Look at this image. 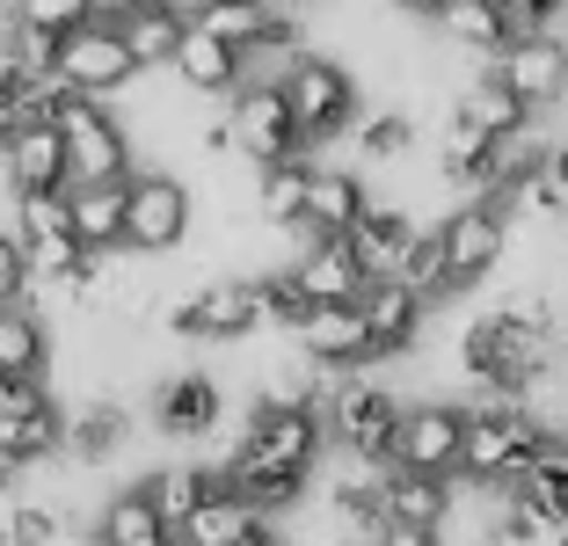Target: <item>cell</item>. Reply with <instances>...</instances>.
I'll list each match as a JSON object with an SVG mask.
<instances>
[{
	"label": "cell",
	"mask_w": 568,
	"mask_h": 546,
	"mask_svg": "<svg viewBox=\"0 0 568 546\" xmlns=\"http://www.w3.org/2000/svg\"><path fill=\"white\" fill-rule=\"evenodd\" d=\"M0 168H8V190H67V139L51 117H22L8 146H0Z\"/></svg>",
	"instance_id": "cell-14"
},
{
	"label": "cell",
	"mask_w": 568,
	"mask_h": 546,
	"mask_svg": "<svg viewBox=\"0 0 568 546\" xmlns=\"http://www.w3.org/2000/svg\"><path fill=\"white\" fill-rule=\"evenodd\" d=\"M59 139H67V175L73 182H110V175H132L139 153H132V132H124V117L95 95H67L59 102Z\"/></svg>",
	"instance_id": "cell-6"
},
{
	"label": "cell",
	"mask_w": 568,
	"mask_h": 546,
	"mask_svg": "<svg viewBox=\"0 0 568 546\" xmlns=\"http://www.w3.org/2000/svg\"><path fill=\"white\" fill-rule=\"evenodd\" d=\"M452 110H459V117H474V124H481V132H496V139H503V132H525V124H539V117L518 102V88H510V81H496V73L467 81L459 95H452Z\"/></svg>",
	"instance_id": "cell-29"
},
{
	"label": "cell",
	"mask_w": 568,
	"mask_h": 546,
	"mask_svg": "<svg viewBox=\"0 0 568 546\" xmlns=\"http://www.w3.org/2000/svg\"><path fill=\"white\" fill-rule=\"evenodd\" d=\"M124 437H132V415L118 408V394H95L88 408H67V459H73V466L118 459Z\"/></svg>",
	"instance_id": "cell-21"
},
{
	"label": "cell",
	"mask_w": 568,
	"mask_h": 546,
	"mask_svg": "<svg viewBox=\"0 0 568 546\" xmlns=\"http://www.w3.org/2000/svg\"><path fill=\"white\" fill-rule=\"evenodd\" d=\"M568 0H503V22H510V37H547L561 30Z\"/></svg>",
	"instance_id": "cell-35"
},
{
	"label": "cell",
	"mask_w": 568,
	"mask_h": 546,
	"mask_svg": "<svg viewBox=\"0 0 568 546\" xmlns=\"http://www.w3.org/2000/svg\"><path fill=\"white\" fill-rule=\"evenodd\" d=\"M292 343H300L314 364H328L335 380H343V372H372V364H386L379 343H372V328H365V306H357V299L306 306V321L292 328Z\"/></svg>",
	"instance_id": "cell-10"
},
{
	"label": "cell",
	"mask_w": 568,
	"mask_h": 546,
	"mask_svg": "<svg viewBox=\"0 0 568 546\" xmlns=\"http://www.w3.org/2000/svg\"><path fill=\"white\" fill-rule=\"evenodd\" d=\"M51 364V328L30 299L0 306V380H44Z\"/></svg>",
	"instance_id": "cell-24"
},
{
	"label": "cell",
	"mask_w": 568,
	"mask_h": 546,
	"mask_svg": "<svg viewBox=\"0 0 568 546\" xmlns=\"http://www.w3.org/2000/svg\"><path fill=\"white\" fill-rule=\"evenodd\" d=\"M16 124H22V117H16V102L0 95V146H8V132H16Z\"/></svg>",
	"instance_id": "cell-41"
},
{
	"label": "cell",
	"mask_w": 568,
	"mask_h": 546,
	"mask_svg": "<svg viewBox=\"0 0 568 546\" xmlns=\"http://www.w3.org/2000/svg\"><path fill=\"white\" fill-rule=\"evenodd\" d=\"M226 124H234V153L255 161V168L300 161V153H306V132H300V117L284 110L277 81H241L234 95H226Z\"/></svg>",
	"instance_id": "cell-8"
},
{
	"label": "cell",
	"mask_w": 568,
	"mask_h": 546,
	"mask_svg": "<svg viewBox=\"0 0 568 546\" xmlns=\"http://www.w3.org/2000/svg\"><path fill=\"white\" fill-rule=\"evenodd\" d=\"M394 277H402L408 292H423L430 306H437V299H452V277H445V233H437V226H416V241L402 249Z\"/></svg>",
	"instance_id": "cell-32"
},
{
	"label": "cell",
	"mask_w": 568,
	"mask_h": 546,
	"mask_svg": "<svg viewBox=\"0 0 568 546\" xmlns=\"http://www.w3.org/2000/svg\"><path fill=\"white\" fill-rule=\"evenodd\" d=\"M168 328L183 343H248L263 335V292H255L248 270H226V277H204L183 306H168Z\"/></svg>",
	"instance_id": "cell-4"
},
{
	"label": "cell",
	"mask_w": 568,
	"mask_h": 546,
	"mask_svg": "<svg viewBox=\"0 0 568 546\" xmlns=\"http://www.w3.org/2000/svg\"><path fill=\"white\" fill-rule=\"evenodd\" d=\"M452 503H459V481H452V474H416V466H394V459H386V525L445 532Z\"/></svg>",
	"instance_id": "cell-18"
},
{
	"label": "cell",
	"mask_w": 568,
	"mask_h": 546,
	"mask_svg": "<svg viewBox=\"0 0 568 546\" xmlns=\"http://www.w3.org/2000/svg\"><path fill=\"white\" fill-rule=\"evenodd\" d=\"M408 241H416V212H408V204H379L372 198L365 219L351 226V249H357V263H365L372 277H394V263H402Z\"/></svg>",
	"instance_id": "cell-22"
},
{
	"label": "cell",
	"mask_w": 568,
	"mask_h": 546,
	"mask_svg": "<svg viewBox=\"0 0 568 546\" xmlns=\"http://www.w3.org/2000/svg\"><path fill=\"white\" fill-rule=\"evenodd\" d=\"M168 532V517L153 510L146 488H118V496L95 503V525H88V539L95 546H153Z\"/></svg>",
	"instance_id": "cell-25"
},
{
	"label": "cell",
	"mask_w": 568,
	"mask_h": 546,
	"mask_svg": "<svg viewBox=\"0 0 568 546\" xmlns=\"http://www.w3.org/2000/svg\"><path fill=\"white\" fill-rule=\"evenodd\" d=\"M277 8H292V16H300V8H314V0H277Z\"/></svg>",
	"instance_id": "cell-43"
},
{
	"label": "cell",
	"mask_w": 568,
	"mask_h": 546,
	"mask_svg": "<svg viewBox=\"0 0 568 546\" xmlns=\"http://www.w3.org/2000/svg\"><path fill=\"white\" fill-rule=\"evenodd\" d=\"M124 198H132V175L67 182V219H73V233H81V249H88V255L124 249Z\"/></svg>",
	"instance_id": "cell-16"
},
{
	"label": "cell",
	"mask_w": 568,
	"mask_h": 546,
	"mask_svg": "<svg viewBox=\"0 0 568 546\" xmlns=\"http://www.w3.org/2000/svg\"><path fill=\"white\" fill-rule=\"evenodd\" d=\"M306 182H314V161H270L255 168V219L277 233H300V212H306Z\"/></svg>",
	"instance_id": "cell-27"
},
{
	"label": "cell",
	"mask_w": 568,
	"mask_h": 546,
	"mask_svg": "<svg viewBox=\"0 0 568 546\" xmlns=\"http://www.w3.org/2000/svg\"><path fill=\"white\" fill-rule=\"evenodd\" d=\"M357 306H365V328H372V343H379V357H408V350L423 343L430 299L408 292L402 277H372L365 292H357Z\"/></svg>",
	"instance_id": "cell-15"
},
{
	"label": "cell",
	"mask_w": 568,
	"mask_h": 546,
	"mask_svg": "<svg viewBox=\"0 0 568 546\" xmlns=\"http://www.w3.org/2000/svg\"><path fill=\"white\" fill-rule=\"evenodd\" d=\"M539 408L532 401H467V431H459V488H503L510 466L539 445Z\"/></svg>",
	"instance_id": "cell-1"
},
{
	"label": "cell",
	"mask_w": 568,
	"mask_h": 546,
	"mask_svg": "<svg viewBox=\"0 0 568 546\" xmlns=\"http://www.w3.org/2000/svg\"><path fill=\"white\" fill-rule=\"evenodd\" d=\"M372 190L357 168H314V182H306V212H300V233L314 241V233H351L357 219H365Z\"/></svg>",
	"instance_id": "cell-20"
},
{
	"label": "cell",
	"mask_w": 568,
	"mask_h": 546,
	"mask_svg": "<svg viewBox=\"0 0 568 546\" xmlns=\"http://www.w3.org/2000/svg\"><path fill=\"white\" fill-rule=\"evenodd\" d=\"M408 401L394 386L365 380V372H343L321 401V431H328V452H351V459H394V431H402Z\"/></svg>",
	"instance_id": "cell-3"
},
{
	"label": "cell",
	"mask_w": 568,
	"mask_h": 546,
	"mask_svg": "<svg viewBox=\"0 0 568 546\" xmlns=\"http://www.w3.org/2000/svg\"><path fill=\"white\" fill-rule=\"evenodd\" d=\"M59 73H67V88L110 102L139 81V59H132V44H124V30H110V22H73V30L59 37Z\"/></svg>",
	"instance_id": "cell-9"
},
{
	"label": "cell",
	"mask_w": 568,
	"mask_h": 546,
	"mask_svg": "<svg viewBox=\"0 0 568 546\" xmlns=\"http://www.w3.org/2000/svg\"><path fill=\"white\" fill-rule=\"evenodd\" d=\"M197 226V198L183 175L168 168H132V198H124V249L132 255H175Z\"/></svg>",
	"instance_id": "cell-5"
},
{
	"label": "cell",
	"mask_w": 568,
	"mask_h": 546,
	"mask_svg": "<svg viewBox=\"0 0 568 546\" xmlns=\"http://www.w3.org/2000/svg\"><path fill=\"white\" fill-rule=\"evenodd\" d=\"M437 30H445L459 51H474V59H496V51L510 44L503 0H445V16H437Z\"/></svg>",
	"instance_id": "cell-28"
},
{
	"label": "cell",
	"mask_w": 568,
	"mask_h": 546,
	"mask_svg": "<svg viewBox=\"0 0 568 546\" xmlns=\"http://www.w3.org/2000/svg\"><path fill=\"white\" fill-rule=\"evenodd\" d=\"M81 8H88V22H110V30H124V22H132L146 0H81Z\"/></svg>",
	"instance_id": "cell-39"
},
{
	"label": "cell",
	"mask_w": 568,
	"mask_h": 546,
	"mask_svg": "<svg viewBox=\"0 0 568 546\" xmlns=\"http://www.w3.org/2000/svg\"><path fill=\"white\" fill-rule=\"evenodd\" d=\"M183 30H190V8H183V0H146V8L124 22V44H132L139 73L175 67V44H183Z\"/></svg>",
	"instance_id": "cell-26"
},
{
	"label": "cell",
	"mask_w": 568,
	"mask_h": 546,
	"mask_svg": "<svg viewBox=\"0 0 568 546\" xmlns=\"http://www.w3.org/2000/svg\"><path fill=\"white\" fill-rule=\"evenodd\" d=\"M219 481H226L219 466H153V474L139 481V488L153 496V510L168 517V532H175V525H183V517H190V510H197V503L219 488Z\"/></svg>",
	"instance_id": "cell-30"
},
{
	"label": "cell",
	"mask_w": 568,
	"mask_h": 546,
	"mask_svg": "<svg viewBox=\"0 0 568 546\" xmlns=\"http://www.w3.org/2000/svg\"><path fill=\"white\" fill-rule=\"evenodd\" d=\"M357 153H365V161H402L408 146H416V117L402 110V102H386V110H365L357 117Z\"/></svg>",
	"instance_id": "cell-33"
},
{
	"label": "cell",
	"mask_w": 568,
	"mask_h": 546,
	"mask_svg": "<svg viewBox=\"0 0 568 546\" xmlns=\"http://www.w3.org/2000/svg\"><path fill=\"white\" fill-rule=\"evenodd\" d=\"M365 546H445V532H423V525H379Z\"/></svg>",
	"instance_id": "cell-38"
},
{
	"label": "cell",
	"mask_w": 568,
	"mask_h": 546,
	"mask_svg": "<svg viewBox=\"0 0 568 546\" xmlns=\"http://www.w3.org/2000/svg\"><path fill=\"white\" fill-rule=\"evenodd\" d=\"M30 255H22L16 233H0V306H16V299H30Z\"/></svg>",
	"instance_id": "cell-37"
},
{
	"label": "cell",
	"mask_w": 568,
	"mask_h": 546,
	"mask_svg": "<svg viewBox=\"0 0 568 546\" xmlns=\"http://www.w3.org/2000/svg\"><path fill=\"white\" fill-rule=\"evenodd\" d=\"M292 270H300V284H306L314 306H328V299H357L372 284V270L357 263V249H351V233H314Z\"/></svg>",
	"instance_id": "cell-17"
},
{
	"label": "cell",
	"mask_w": 568,
	"mask_h": 546,
	"mask_svg": "<svg viewBox=\"0 0 568 546\" xmlns=\"http://www.w3.org/2000/svg\"><path fill=\"white\" fill-rule=\"evenodd\" d=\"M284 110L300 117L306 132V153L328 146V139H351L357 117H365V95H357V73L343 67V59H328V51H300L292 67H284Z\"/></svg>",
	"instance_id": "cell-2"
},
{
	"label": "cell",
	"mask_w": 568,
	"mask_h": 546,
	"mask_svg": "<svg viewBox=\"0 0 568 546\" xmlns=\"http://www.w3.org/2000/svg\"><path fill=\"white\" fill-rule=\"evenodd\" d=\"M8 16H16V22H37V30H51V37H67L73 22H88V8H81V0H16Z\"/></svg>",
	"instance_id": "cell-36"
},
{
	"label": "cell",
	"mask_w": 568,
	"mask_h": 546,
	"mask_svg": "<svg viewBox=\"0 0 568 546\" xmlns=\"http://www.w3.org/2000/svg\"><path fill=\"white\" fill-rule=\"evenodd\" d=\"M153 546H183V532H161V539H153Z\"/></svg>",
	"instance_id": "cell-42"
},
{
	"label": "cell",
	"mask_w": 568,
	"mask_h": 546,
	"mask_svg": "<svg viewBox=\"0 0 568 546\" xmlns=\"http://www.w3.org/2000/svg\"><path fill=\"white\" fill-rule=\"evenodd\" d=\"M277 16H284L277 0H190V22L212 30V37H226V44H241V51H248Z\"/></svg>",
	"instance_id": "cell-31"
},
{
	"label": "cell",
	"mask_w": 568,
	"mask_h": 546,
	"mask_svg": "<svg viewBox=\"0 0 568 546\" xmlns=\"http://www.w3.org/2000/svg\"><path fill=\"white\" fill-rule=\"evenodd\" d=\"M488 73L518 88V102L532 117H547L554 102H568V37L561 30H547V37H510V44L488 59Z\"/></svg>",
	"instance_id": "cell-11"
},
{
	"label": "cell",
	"mask_w": 568,
	"mask_h": 546,
	"mask_svg": "<svg viewBox=\"0 0 568 546\" xmlns=\"http://www.w3.org/2000/svg\"><path fill=\"white\" fill-rule=\"evenodd\" d=\"M226 423V386L212 372H168L153 386V431L161 437H212Z\"/></svg>",
	"instance_id": "cell-13"
},
{
	"label": "cell",
	"mask_w": 568,
	"mask_h": 546,
	"mask_svg": "<svg viewBox=\"0 0 568 546\" xmlns=\"http://www.w3.org/2000/svg\"><path fill=\"white\" fill-rule=\"evenodd\" d=\"M437 233H445V277H452V299L474 292V284H481L488 270L510 255V212H503L496 198L452 204V212L437 219Z\"/></svg>",
	"instance_id": "cell-7"
},
{
	"label": "cell",
	"mask_w": 568,
	"mask_h": 546,
	"mask_svg": "<svg viewBox=\"0 0 568 546\" xmlns=\"http://www.w3.org/2000/svg\"><path fill=\"white\" fill-rule=\"evenodd\" d=\"M255 292H263V321H270V328H284V335L300 328V321H306V306H314L292 263H277V270H255Z\"/></svg>",
	"instance_id": "cell-34"
},
{
	"label": "cell",
	"mask_w": 568,
	"mask_h": 546,
	"mask_svg": "<svg viewBox=\"0 0 568 546\" xmlns=\"http://www.w3.org/2000/svg\"><path fill=\"white\" fill-rule=\"evenodd\" d=\"M496 496H510V503H568V437L539 431V445L510 466V481H503Z\"/></svg>",
	"instance_id": "cell-23"
},
{
	"label": "cell",
	"mask_w": 568,
	"mask_h": 546,
	"mask_svg": "<svg viewBox=\"0 0 568 546\" xmlns=\"http://www.w3.org/2000/svg\"><path fill=\"white\" fill-rule=\"evenodd\" d=\"M168 73H175L190 95H234V88L248 81V67H241V44L197 30V22L183 30V44H175V67H168Z\"/></svg>",
	"instance_id": "cell-19"
},
{
	"label": "cell",
	"mask_w": 568,
	"mask_h": 546,
	"mask_svg": "<svg viewBox=\"0 0 568 546\" xmlns=\"http://www.w3.org/2000/svg\"><path fill=\"white\" fill-rule=\"evenodd\" d=\"M270 546H284V539H270Z\"/></svg>",
	"instance_id": "cell-44"
},
{
	"label": "cell",
	"mask_w": 568,
	"mask_h": 546,
	"mask_svg": "<svg viewBox=\"0 0 568 546\" xmlns=\"http://www.w3.org/2000/svg\"><path fill=\"white\" fill-rule=\"evenodd\" d=\"M459 431H467V408L445 394H423L402 408V431H394V466H416V474H459Z\"/></svg>",
	"instance_id": "cell-12"
},
{
	"label": "cell",
	"mask_w": 568,
	"mask_h": 546,
	"mask_svg": "<svg viewBox=\"0 0 568 546\" xmlns=\"http://www.w3.org/2000/svg\"><path fill=\"white\" fill-rule=\"evenodd\" d=\"M386 8H402V16H416V22H437V16H445V0H386Z\"/></svg>",
	"instance_id": "cell-40"
}]
</instances>
